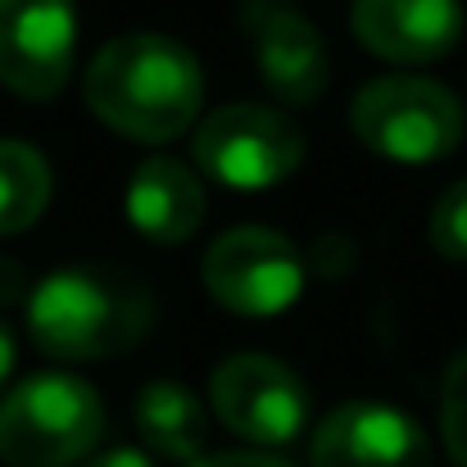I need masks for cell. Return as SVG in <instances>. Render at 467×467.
<instances>
[{
  "label": "cell",
  "instance_id": "1",
  "mask_svg": "<svg viewBox=\"0 0 467 467\" xmlns=\"http://www.w3.org/2000/svg\"><path fill=\"white\" fill-rule=\"evenodd\" d=\"M87 105L119 137L163 146L200 119L204 73L182 41L128 32L105 41L87 64Z\"/></svg>",
  "mask_w": 467,
  "mask_h": 467
},
{
  "label": "cell",
  "instance_id": "2",
  "mask_svg": "<svg viewBox=\"0 0 467 467\" xmlns=\"http://www.w3.org/2000/svg\"><path fill=\"white\" fill-rule=\"evenodd\" d=\"M155 327V296L123 268L73 264L50 273L27 296L32 345L50 358L87 363L141 345Z\"/></svg>",
  "mask_w": 467,
  "mask_h": 467
},
{
  "label": "cell",
  "instance_id": "3",
  "mask_svg": "<svg viewBox=\"0 0 467 467\" xmlns=\"http://www.w3.org/2000/svg\"><path fill=\"white\" fill-rule=\"evenodd\" d=\"M105 431V404L96 386L68 372H41L18 381L0 400V463L73 467Z\"/></svg>",
  "mask_w": 467,
  "mask_h": 467
},
{
  "label": "cell",
  "instance_id": "4",
  "mask_svg": "<svg viewBox=\"0 0 467 467\" xmlns=\"http://www.w3.org/2000/svg\"><path fill=\"white\" fill-rule=\"evenodd\" d=\"M349 128L372 155L390 163H436L454 155L463 137V109L441 82L390 73L372 78L354 96Z\"/></svg>",
  "mask_w": 467,
  "mask_h": 467
},
{
  "label": "cell",
  "instance_id": "5",
  "mask_svg": "<svg viewBox=\"0 0 467 467\" xmlns=\"http://www.w3.org/2000/svg\"><path fill=\"white\" fill-rule=\"evenodd\" d=\"M195 163L227 191H268L305 163V132L273 105H218L195 128Z\"/></svg>",
  "mask_w": 467,
  "mask_h": 467
},
{
  "label": "cell",
  "instance_id": "6",
  "mask_svg": "<svg viewBox=\"0 0 467 467\" xmlns=\"http://www.w3.org/2000/svg\"><path fill=\"white\" fill-rule=\"evenodd\" d=\"M218 422L250 445H291L309 427V390L291 363L273 354H232L209 377Z\"/></svg>",
  "mask_w": 467,
  "mask_h": 467
},
{
  "label": "cell",
  "instance_id": "7",
  "mask_svg": "<svg viewBox=\"0 0 467 467\" xmlns=\"http://www.w3.org/2000/svg\"><path fill=\"white\" fill-rule=\"evenodd\" d=\"M200 277L223 309L245 317H273L300 300L305 259L273 227H232L209 245Z\"/></svg>",
  "mask_w": 467,
  "mask_h": 467
},
{
  "label": "cell",
  "instance_id": "8",
  "mask_svg": "<svg viewBox=\"0 0 467 467\" xmlns=\"http://www.w3.org/2000/svg\"><path fill=\"white\" fill-rule=\"evenodd\" d=\"M78 50L73 0H0V87L23 100H55Z\"/></svg>",
  "mask_w": 467,
  "mask_h": 467
},
{
  "label": "cell",
  "instance_id": "9",
  "mask_svg": "<svg viewBox=\"0 0 467 467\" xmlns=\"http://www.w3.org/2000/svg\"><path fill=\"white\" fill-rule=\"evenodd\" d=\"M245 36L254 46L264 87L282 105H313L331 82V55L322 32L282 0H245Z\"/></svg>",
  "mask_w": 467,
  "mask_h": 467
},
{
  "label": "cell",
  "instance_id": "10",
  "mask_svg": "<svg viewBox=\"0 0 467 467\" xmlns=\"http://www.w3.org/2000/svg\"><path fill=\"white\" fill-rule=\"evenodd\" d=\"M313 467H431V445L404 409L349 400L317 422Z\"/></svg>",
  "mask_w": 467,
  "mask_h": 467
},
{
  "label": "cell",
  "instance_id": "11",
  "mask_svg": "<svg viewBox=\"0 0 467 467\" xmlns=\"http://www.w3.org/2000/svg\"><path fill=\"white\" fill-rule=\"evenodd\" d=\"M354 36L390 64H436L463 36V0H354Z\"/></svg>",
  "mask_w": 467,
  "mask_h": 467
},
{
  "label": "cell",
  "instance_id": "12",
  "mask_svg": "<svg viewBox=\"0 0 467 467\" xmlns=\"http://www.w3.org/2000/svg\"><path fill=\"white\" fill-rule=\"evenodd\" d=\"M204 182L172 155H150L128 182V223L155 245H182L204 223Z\"/></svg>",
  "mask_w": 467,
  "mask_h": 467
},
{
  "label": "cell",
  "instance_id": "13",
  "mask_svg": "<svg viewBox=\"0 0 467 467\" xmlns=\"http://www.w3.org/2000/svg\"><path fill=\"white\" fill-rule=\"evenodd\" d=\"M132 418H137L141 441L155 450L159 459L195 463L204 454L209 413H204V404L182 381H150V386H141V395L132 404Z\"/></svg>",
  "mask_w": 467,
  "mask_h": 467
},
{
  "label": "cell",
  "instance_id": "14",
  "mask_svg": "<svg viewBox=\"0 0 467 467\" xmlns=\"http://www.w3.org/2000/svg\"><path fill=\"white\" fill-rule=\"evenodd\" d=\"M50 163L27 141H0V236L27 232L50 204Z\"/></svg>",
  "mask_w": 467,
  "mask_h": 467
},
{
  "label": "cell",
  "instance_id": "15",
  "mask_svg": "<svg viewBox=\"0 0 467 467\" xmlns=\"http://www.w3.org/2000/svg\"><path fill=\"white\" fill-rule=\"evenodd\" d=\"M431 245L441 259L467 264V177L454 182L431 209Z\"/></svg>",
  "mask_w": 467,
  "mask_h": 467
},
{
  "label": "cell",
  "instance_id": "16",
  "mask_svg": "<svg viewBox=\"0 0 467 467\" xmlns=\"http://www.w3.org/2000/svg\"><path fill=\"white\" fill-rule=\"evenodd\" d=\"M441 431L454 454V463L467 467V349L450 363L445 390H441Z\"/></svg>",
  "mask_w": 467,
  "mask_h": 467
},
{
  "label": "cell",
  "instance_id": "17",
  "mask_svg": "<svg viewBox=\"0 0 467 467\" xmlns=\"http://www.w3.org/2000/svg\"><path fill=\"white\" fill-rule=\"evenodd\" d=\"M32 296V282L23 273V264H14L9 254H0V305H18Z\"/></svg>",
  "mask_w": 467,
  "mask_h": 467
},
{
  "label": "cell",
  "instance_id": "18",
  "mask_svg": "<svg viewBox=\"0 0 467 467\" xmlns=\"http://www.w3.org/2000/svg\"><path fill=\"white\" fill-rule=\"evenodd\" d=\"M186 467H291L273 454H213V459H195Z\"/></svg>",
  "mask_w": 467,
  "mask_h": 467
},
{
  "label": "cell",
  "instance_id": "19",
  "mask_svg": "<svg viewBox=\"0 0 467 467\" xmlns=\"http://www.w3.org/2000/svg\"><path fill=\"white\" fill-rule=\"evenodd\" d=\"M78 467H155V463L141 450H105V454H96V459H87Z\"/></svg>",
  "mask_w": 467,
  "mask_h": 467
},
{
  "label": "cell",
  "instance_id": "20",
  "mask_svg": "<svg viewBox=\"0 0 467 467\" xmlns=\"http://www.w3.org/2000/svg\"><path fill=\"white\" fill-rule=\"evenodd\" d=\"M14 358H18V345H14L9 327L0 322V390H5V381H9V372H14Z\"/></svg>",
  "mask_w": 467,
  "mask_h": 467
}]
</instances>
